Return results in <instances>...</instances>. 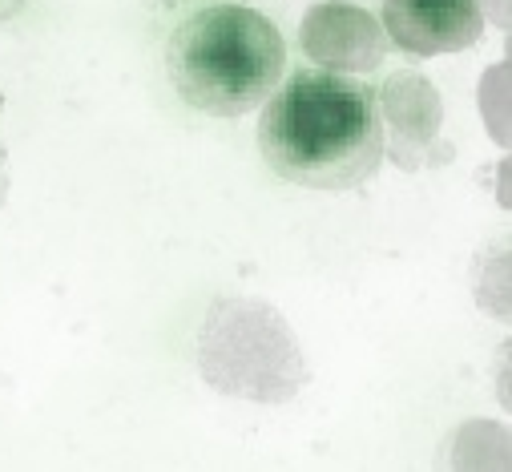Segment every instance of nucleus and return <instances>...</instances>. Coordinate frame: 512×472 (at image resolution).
I'll list each match as a JSON object with an SVG mask.
<instances>
[{"label": "nucleus", "mask_w": 512, "mask_h": 472, "mask_svg": "<svg viewBox=\"0 0 512 472\" xmlns=\"http://www.w3.org/2000/svg\"><path fill=\"white\" fill-rule=\"evenodd\" d=\"M259 150L271 170L307 190H355L383 162L375 93L327 69L295 73L267 97Z\"/></svg>", "instance_id": "1"}, {"label": "nucleus", "mask_w": 512, "mask_h": 472, "mask_svg": "<svg viewBox=\"0 0 512 472\" xmlns=\"http://www.w3.org/2000/svg\"><path fill=\"white\" fill-rule=\"evenodd\" d=\"M287 65L279 29L254 9L214 5L186 17L166 49V69L186 105L210 117L259 109Z\"/></svg>", "instance_id": "2"}, {"label": "nucleus", "mask_w": 512, "mask_h": 472, "mask_svg": "<svg viewBox=\"0 0 512 472\" xmlns=\"http://www.w3.org/2000/svg\"><path fill=\"white\" fill-rule=\"evenodd\" d=\"M202 380L250 404H287L311 380L303 347L287 319L263 299H218L198 331Z\"/></svg>", "instance_id": "3"}, {"label": "nucleus", "mask_w": 512, "mask_h": 472, "mask_svg": "<svg viewBox=\"0 0 512 472\" xmlns=\"http://www.w3.org/2000/svg\"><path fill=\"white\" fill-rule=\"evenodd\" d=\"M375 97L383 109V126H388L392 162L400 170L412 174L424 166H444L452 158V146L440 142L444 101L424 73H392Z\"/></svg>", "instance_id": "4"}, {"label": "nucleus", "mask_w": 512, "mask_h": 472, "mask_svg": "<svg viewBox=\"0 0 512 472\" xmlns=\"http://www.w3.org/2000/svg\"><path fill=\"white\" fill-rule=\"evenodd\" d=\"M299 41H303V53L327 73H375L383 57H388L383 25L367 9L339 5V0L307 9Z\"/></svg>", "instance_id": "5"}, {"label": "nucleus", "mask_w": 512, "mask_h": 472, "mask_svg": "<svg viewBox=\"0 0 512 472\" xmlns=\"http://www.w3.org/2000/svg\"><path fill=\"white\" fill-rule=\"evenodd\" d=\"M383 33L412 57H440L472 49L484 13L476 0H383Z\"/></svg>", "instance_id": "6"}, {"label": "nucleus", "mask_w": 512, "mask_h": 472, "mask_svg": "<svg viewBox=\"0 0 512 472\" xmlns=\"http://www.w3.org/2000/svg\"><path fill=\"white\" fill-rule=\"evenodd\" d=\"M480 113L496 146H508V61L480 77Z\"/></svg>", "instance_id": "7"}, {"label": "nucleus", "mask_w": 512, "mask_h": 472, "mask_svg": "<svg viewBox=\"0 0 512 472\" xmlns=\"http://www.w3.org/2000/svg\"><path fill=\"white\" fill-rule=\"evenodd\" d=\"M476 5H480V13H488L492 25L508 29V0H476Z\"/></svg>", "instance_id": "8"}, {"label": "nucleus", "mask_w": 512, "mask_h": 472, "mask_svg": "<svg viewBox=\"0 0 512 472\" xmlns=\"http://www.w3.org/2000/svg\"><path fill=\"white\" fill-rule=\"evenodd\" d=\"M9 202V150L0 146V210Z\"/></svg>", "instance_id": "9"}, {"label": "nucleus", "mask_w": 512, "mask_h": 472, "mask_svg": "<svg viewBox=\"0 0 512 472\" xmlns=\"http://www.w3.org/2000/svg\"><path fill=\"white\" fill-rule=\"evenodd\" d=\"M29 5V0H0V25H5V21H13L21 9Z\"/></svg>", "instance_id": "10"}, {"label": "nucleus", "mask_w": 512, "mask_h": 472, "mask_svg": "<svg viewBox=\"0 0 512 472\" xmlns=\"http://www.w3.org/2000/svg\"><path fill=\"white\" fill-rule=\"evenodd\" d=\"M0 109H5V93H0Z\"/></svg>", "instance_id": "11"}]
</instances>
